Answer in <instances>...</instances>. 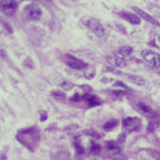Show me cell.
<instances>
[{"instance_id":"34","label":"cell","mask_w":160,"mask_h":160,"mask_svg":"<svg viewBox=\"0 0 160 160\" xmlns=\"http://www.w3.org/2000/svg\"><path fill=\"white\" fill-rule=\"evenodd\" d=\"M158 40H159V42H160V34L158 36Z\"/></svg>"},{"instance_id":"35","label":"cell","mask_w":160,"mask_h":160,"mask_svg":"<svg viewBox=\"0 0 160 160\" xmlns=\"http://www.w3.org/2000/svg\"><path fill=\"white\" fill-rule=\"evenodd\" d=\"M47 1H48V2H52V0H47Z\"/></svg>"},{"instance_id":"25","label":"cell","mask_w":160,"mask_h":160,"mask_svg":"<svg viewBox=\"0 0 160 160\" xmlns=\"http://www.w3.org/2000/svg\"><path fill=\"white\" fill-rule=\"evenodd\" d=\"M81 99H82V96H80L79 93L74 94L71 98H70V100L73 102H78Z\"/></svg>"},{"instance_id":"11","label":"cell","mask_w":160,"mask_h":160,"mask_svg":"<svg viewBox=\"0 0 160 160\" xmlns=\"http://www.w3.org/2000/svg\"><path fill=\"white\" fill-rule=\"evenodd\" d=\"M115 53L125 59H127L132 56L133 53V48L129 46L122 47L115 52Z\"/></svg>"},{"instance_id":"2","label":"cell","mask_w":160,"mask_h":160,"mask_svg":"<svg viewBox=\"0 0 160 160\" xmlns=\"http://www.w3.org/2000/svg\"><path fill=\"white\" fill-rule=\"evenodd\" d=\"M142 56L145 62L151 66L158 68L160 66V55L150 49H144L142 52Z\"/></svg>"},{"instance_id":"17","label":"cell","mask_w":160,"mask_h":160,"mask_svg":"<svg viewBox=\"0 0 160 160\" xmlns=\"http://www.w3.org/2000/svg\"><path fill=\"white\" fill-rule=\"evenodd\" d=\"M102 151V147L99 144L96 143H92L91 147H90V152L93 155H98Z\"/></svg>"},{"instance_id":"10","label":"cell","mask_w":160,"mask_h":160,"mask_svg":"<svg viewBox=\"0 0 160 160\" xmlns=\"http://www.w3.org/2000/svg\"><path fill=\"white\" fill-rule=\"evenodd\" d=\"M105 147L108 151L114 155H119L121 153V149L118 143L115 141H107L105 142Z\"/></svg>"},{"instance_id":"6","label":"cell","mask_w":160,"mask_h":160,"mask_svg":"<svg viewBox=\"0 0 160 160\" xmlns=\"http://www.w3.org/2000/svg\"><path fill=\"white\" fill-rule=\"evenodd\" d=\"M25 15L32 20H38L42 16V12L39 7L35 4L27 5L25 8Z\"/></svg>"},{"instance_id":"27","label":"cell","mask_w":160,"mask_h":160,"mask_svg":"<svg viewBox=\"0 0 160 160\" xmlns=\"http://www.w3.org/2000/svg\"><path fill=\"white\" fill-rule=\"evenodd\" d=\"M107 70L108 72H111V73H113L114 74H121V72H120V71H118V70L116 69L115 67H108L107 68Z\"/></svg>"},{"instance_id":"12","label":"cell","mask_w":160,"mask_h":160,"mask_svg":"<svg viewBox=\"0 0 160 160\" xmlns=\"http://www.w3.org/2000/svg\"><path fill=\"white\" fill-rule=\"evenodd\" d=\"M83 71L84 77L89 80L92 79L95 77L96 74L95 67L93 65L90 64H87L83 69Z\"/></svg>"},{"instance_id":"13","label":"cell","mask_w":160,"mask_h":160,"mask_svg":"<svg viewBox=\"0 0 160 160\" xmlns=\"http://www.w3.org/2000/svg\"><path fill=\"white\" fill-rule=\"evenodd\" d=\"M122 17L127 20V22L131 23L134 25H139L141 22V20H140L139 18L136 15L131 14V13H123L122 14Z\"/></svg>"},{"instance_id":"20","label":"cell","mask_w":160,"mask_h":160,"mask_svg":"<svg viewBox=\"0 0 160 160\" xmlns=\"http://www.w3.org/2000/svg\"><path fill=\"white\" fill-rule=\"evenodd\" d=\"M74 148H75L76 152L79 155H82L85 153V148L81 145V143H80V142L78 141V140H76V141L74 142Z\"/></svg>"},{"instance_id":"1","label":"cell","mask_w":160,"mask_h":160,"mask_svg":"<svg viewBox=\"0 0 160 160\" xmlns=\"http://www.w3.org/2000/svg\"><path fill=\"white\" fill-rule=\"evenodd\" d=\"M82 22L85 26L91 30L97 36L102 37L103 36L105 33L104 27L95 18L84 17L82 19Z\"/></svg>"},{"instance_id":"29","label":"cell","mask_w":160,"mask_h":160,"mask_svg":"<svg viewBox=\"0 0 160 160\" xmlns=\"http://www.w3.org/2000/svg\"><path fill=\"white\" fill-rule=\"evenodd\" d=\"M147 131L149 132H152L154 131V125L153 124V123L152 122H149L148 127H147Z\"/></svg>"},{"instance_id":"31","label":"cell","mask_w":160,"mask_h":160,"mask_svg":"<svg viewBox=\"0 0 160 160\" xmlns=\"http://www.w3.org/2000/svg\"><path fill=\"white\" fill-rule=\"evenodd\" d=\"M4 27H5V28L7 30L8 32L10 33H12V29L11 28V27L10 26L8 23H4Z\"/></svg>"},{"instance_id":"8","label":"cell","mask_w":160,"mask_h":160,"mask_svg":"<svg viewBox=\"0 0 160 160\" xmlns=\"http://www.w3.org/2000/svg\"><path fill=\"white\" fill-rule=\"evenodd\" d=\"M82 99L90 107H94L101 105V100L95 95L86 93L82 96Z\"/></svg>"},{"instance_id":"22","label":"cell","mask_w":160,"mask_h":160,"mask_svg":"<svg viewBox=\"0 0 160 160\" xmlns=\"http://www.w3.org/2000/svg\"><path fill=\"white\" fill-rule=\"evenodd\" d=\"M52 95L54 98L58 99H65L66 98V95L64 92L60 91H54L52 92Z\"/></svg>"},{"instance_id":"18","label":"cell","mask_w":160,"mask_h":160,"mask_svg":"<svg viewBox=\"0 0 160 160\" xmlns=\"http://www.w3.org/2000/svg\"><path fill=\"white\" fill-rule=\"evenodd\" d=\"M84 134L85 135L91 136L92 138H93L96 139H99L100 138H101L99 134L97 131H96L94 129H92V128L85 130V131H84Z\"/></svg>"},{"instance_id":"21","label":"cell","mask_w":160,"mask_h":160,"mask_svg":"<svg viewBox=\"0 0 160 160\" xmlns=\"http://www.w3.org/2000/svg\"><path fill=\"white\" fill-rule=\"evenodd\" d=\"M138 107H139V108L141 109L142 111L144 113L151 114H152V112L151 108H150L148 106H147V105H145L144 103L140 102V103L138 104Z\"/></svg>"},{"instance_id":"28","label":"cell","mask_w":160,"mask_h":160,"mask_svg":"<svg viewBox=\"0 0 160 160\" xmlns=\"http://www.w3.org/2000/svg\"><path fill=\"white\" fill-rule=\"evenodd\" d=\"M48 119V114L46 111H42L41 112V116H40V121L42 122H45Z\"/></svg>"},{"instance_id":"30","label":"cell","mask_w":160,"mask_h":160,"mask_svg":"<svg viewBox=\"0 0 160 160\" xmlns=\"http://www.w3.org/2000/svg\"><path fill=\"white\" fill-rule=\"evenodd\" d=\"M79 87H81L83 90H85V91H91L92 90V88L90 87L89 85H80Z\"/></svg>"},{"instance_id":"5","label":"cell","mask_w":160,"mask_h":160,"mask_svg":"<svg viewBox=\"0 0 160 160\" xmlns=\"http://www.w3.org/2000/svg\"><path fill=\"white\" fill-rule=\"evenodd\" d=\"M17 7L15 0H1L2 11L7 16H12L16 12Z\"/></svg>"},{"instance_id":"32","label":"cell","mask_w":160,"mask_h":160,"mask_svg":"<svg viewBox=\"0 0 160 160\" xmlns=\"http://www.w3.org/2000/svg\"><path fill=\"white\" fill-rule=\"evenodd\" d=\"M111 80H112V79H110V78H102L101 80H100V81H101V82L102 83H109V82H111Z\"/></svg>"},{"instance_id":"4","label":"cell","mask_w":160,"mask_h":160,"mask_svg":"<svg viewBox=\"0 0 160 160\" xmlns=\"http://www.w3.org/2000/svg\"><path fill=\"white\" fill-rule=\"evenodd\" d=\"M140 125L141 121L137 117H127L123 121V127L125 131L128 132H132L138 130Z\"/></svg>"},{"instance_id":"23","label":"cell","mask_w":160,"mask_h":160,"mask_svg":"<svg viewBox=\"0 0 160 160\" xmlns=\"http://www.w3.org/2000/svg\"><path fill=\"white\" fill-rule=\"evenodd\" d=\"M111 92L116 96H123L126 94L125 91H121V90H114V91H110Z\"/></svg>"},{"instance_id":"16","label":"cell","mask_w":160,"mask_h":160,"mask_svg":"<svg viewBox=\"0 0 160 160\" xmlns=\"http://www.w3.org/2000/svg\"><path fill=\"white\" fill-rule=\"evenodd\" d=\"M118 124V121L116 119H111L107 121L103 125V129L105 131H111Z\"/></svg>"},{"instance_id":"15","label":"cell","mask_w":160,"mask_h":160,"mask_svg":"<svg viewBox=\"0 0 160 160\" xmlns=\"http://www.w3.org/2000/svg\"><path fill=\"white\" fill-rule=\"evenodd\" d=\"M16 139L18 140V141L21 143L22 145H23L25 148H27L28 151H30L31 152H34V148H33V147L28 142H27L26 140L23 138V137L20 134H17L16 135Z\"/></svg>"},{"instance_id":"7","label":"cell","mask_w":160,"mask_h":160,"mask_svg":"<svg viewBox=\"0 0 160 160\" xmlns=\"http://www.w3.org/2000/svg\"><path fill=\"white\" fill-rule=\"evenodd\" d=\"M107 61L109 65L115 68H124L127 65L126 59L118 56L116 53L109 56L107 59Z\"/></svg>"},{"instance_id":"19","label":"cell","mask_w":160,"mask_h":160,"mask_svg":"<svg viewBox=\"0 0 160 160\" xmlns=\"http://www.w3.org/2000/svg\"><path fill=\"white\" fill-rule=\"evenodd\" d=\"M74 86L75 85L73 83L67 81V80H65V81H63L61 84H60V87H61L64 91H71V90H72L74 87Z\"/></svg>"},{"instance_id":"3","label":"cell","mask_w":160,"mask_h":160,"mask_svg":"<svg viewBox=\"0 0 160 160\" xmlns=\"http://www.w3.org/2000/svg\"><path fill=\"white\" fill-rule=\"evenodd\" d=\"M63 61L68 67L75 70H83L87 65L83 60L68 54H65Z\"/></svg>"},{"instance_id":"14","label":"cell","mask_w":160,"mask_h":160,"mask_svg":"<svg viewBox=\"0 0 160 160\" xmlns=\"http://www.w3.org/2000/svg\"><path fill=\"white\" fill-rule=\"evenodd\" d=\"M128 79L130 80V82L137 85L142 86L145 84V79L139 76L130 74L128 76Z\"/></svg>"},{"instance_id":"26","label":"cell","mask_w":160,"mask_h":160,"mask_svg":"<svg viewBox=\"0 0 160 160\" xmlns=\"http://www.w3.org/2000/svg\"><path fill=\"white\" fill-rule=\"evenodd\" d=\"M126 138H127L126 134L124 132L121 133L118 136V142L119 143H123L126 141Z\"/></svg>"},{"instance_id":"9","label":"cell","mask_w":160,"mask_h":160,"mask_svg":"<svg viewBox=\"0 0 160 160\" xmlns=\"http://www.w3.org/2000/svg\"><path fill=\"white\" fill-rule=\"evenodd\" d=\"M132 9L134 11V12L138 14L139 15V16H141L142 18H143L144 19H145L146 21L151 23L152 24H154L155 25H157V26H159L160 27V24L159 23L156 21V20L153 18L152 17L151 15H149L148 14L146 13L145 12H144L143 11H142V10H141L140 8L136 7H134L132 8Z\"/></svg>"},{"instance_id":"24","label":"cell","mask_w":160,"mask_h":160,"mask_svg":"<svg viewBox=\"0 0 160 160\" xmlns=\"http://www.w3.org/2000/svg\"><path fill=\"white\" fill-rule=\"evenodd\" d=\"M114 85L115 87H120V88H122L124 90H128V87H127V85L125 83H124L123 82L119 81V80H118V81H116L115 82V83L114 84Z\"/></svg>"},{"instance_id":"33","label":"cell","mask_w":160,"mask_h":160,"mask_svg":"<svg viewBox=\"0 0 160 160\" xmlns=\"http://www.w3.org/2000/svg\"><path fill=\"white\" fill-rule=\"evenodd\" d=\"M7 159V156L6 154H1V156H0V159L1 160H5V159Z\"/></svg>"}]
</instances>
